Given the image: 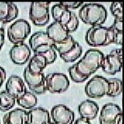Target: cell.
I'll return each mask as SVG.
<instances>
[{"label":"cell","instance_id":"6da1fadb","mask_svg":"<svg viewBox=\"0 0 124 124\" xmlns=\"http://www.w3.org/2000/svg\"><path fill=\"white\" fill-rule=\"evenodd\" d=\"M104 54L96 49H89L77 63L68 68L71 79L76 83H82L87 81L93 74L102 67Z\"/></svg>","mask_w":124,"mask_h":124},{"label":"cell","instance_id":"7a4b0ae2","mask_svg":"<svg viewBox=\"0 0 124 124\" xmlns=\"http://www.w3.org/2000/svg\"><path fill=\"white\" fill-rule=\"evenodd\" d=\"M107 10L98 3H87L82 5L78 12L79 19L84 23L92 26H102L107 19Z\"/></svg>","mask_w":124,"mask_h":124},{"label":"cell","instance_id":"3957f363","mask_svg":"<svg viewBox=\"0 0 124 124\" xmlns=\"http://www.w3.org/2000/svg\"><path fill=\"white\" fill-rule=\"evenodd\" d=\"M114 34L111 27L103 26H91L85 33V40L92 47L105 46L113 44Z\"/></svg>","mask_w":124,"mask_h":124},{"label":"cell","instance_id":"277c9868","mask_svg":"<svg viewBox=\"0 0 124 124\" xmlns=\"http://www.w3.org/2000/svg\"><path fill=\"white\" fill-rule=\"evenodd\" d=\"M54 48L65 63H73L76 61L82 54L81 46L74 40L71 35L64 42L54 44Z\"/></svg>","mask_w":124,"mask_h":124},{"label":"cell","instance_id":"5b68a950","mask_svg":"<svg viewBox=\"0 0 124 124\" xmlns=\"http://www.w3.org/2000/svg\"><path fill=\"white\" fill-rule=\"evenodd\" d=\"M31 33V26L25 19H19L13 22L8 27L7 37L12 44H17L24 43Z\"/></svg>","mask_w":124,"mask_h":124},{"label":"cell","instance_id":"8992f818","mask_svg":"<svg viewBox=\"0 0 124 124\" xmlns=\"http://www.w3.org/2000/svg\"><path fill=\"white\" fill-rule=\"evenodd\" d=\"M108 91V79L101 75H95L85 87V92L90 99H100L106 95Z\"/></svg>","mask_w":124,"mask_h":124},{"label":"cell","instance_id":"52a82bcc","mask_svg":"<svg viewBox=\"0 0 124 124\" xmlns=\"http://www.w3.org/2000/svg\"><path fill=\"white\" fill-rule=\"evenodd\" d=\"M50 2H32L30 4L29 17L33 24L44 26L50 21Z\"/></svg>","mask_w":124,"mask_h":124},{"label":"cell","instance_id":"ba28073f","mask_svg":"<svg viewBox=\"0 0 124 124\" xmlns=\"http://www.w3.org/2000/svg\"><path fill=\"white\" fill-rule=\"evenodd\" d=\"M46 89L51 94H61L69 88L68 76L63 73H50L45 76Z\"/></svg>","mask_w":124,"mask_h":124},{"label":"cell","instance_id":"9c48e42d","mask_svg":"<svg viewBox=\"0 0 124 124\" xmlns=\"http://www.w3.org/2000/svg\"><path fill=\"white\" fill-rule=\"evenodd\" d=\"M123 61L122 49H115L104 57L102 64V70L107 75H114L121 71Z\"/></svg>","mask_w":124,"mask_h":124},{"label":"cell","instance_id":"30bf717a","mask_svg":"<svg viewBox=\"0 0 124 124\" xmlns=\"http://www.w3.org/2000/svg\"><path fill=\"white\" fill-rule=\"evenodd\" d=\"M123 119L120 107L115 103H106L102 106L99 113V124H118Z\"/></svg>","mask_w":124,"mask_h":124},{"label":"cell","instance_id":"8fae6325","mask_svg":"<svg viewBox=\"0 0 124 124\" xmlns=\"http://www.w3.org/2000/svg\"><path fill=\"white\" fill-rule=\"evenodd\" d=\"M23 78L31 92L34 95H42L46 92L45 83V75L43 73L33 75L27 67L23 71Z\"/></svg>","mask_w":124,"mask_h":124},{"label":"cell","instance_id":"7c38bea8","mask_svg":"<svg viewBox=\"0 0 124 124\" xmlns=\"http://www.w3.org/2000/svg\"><path fill=\"white\" fill-rule=\"evenodd\" d=\"M50 116L54 124H73L75 121V112L63 104L54 106Z\"/></svg>","mask_w":124,"mask_h":124},{"label":"cell","instance_id":"4fadbf2b","mask_svg":"<svg viewBox=\"0 0 124 124\" xmlns=\"http://www.w3.org/2000/svg\"><path fill=\"white\" fill-rule=\"evenodd\" d=\"M29 44L30 50L34 54H40L50 46H54V42L49 38L46 32L39 31L31 35Z\"/></svg>","mask_w":124,"mask_h":124},{"label":"cell","instance_id":"5bb4252c","mask_svg":"<svg viewBox=\"0 0 124 124\" xmlns=\"http://www.w3.org/2000/svg\"><path fill=\"white\" fill-rule=\"evenodd\" d=\"M31 50L25 43L14 44L9 50V57L16 65H23L30 59Z\"/></svg>","mask_w":124,"mask_h":124},{"label":"cell","instance_id":"9a60e30c","mask_svg":"<svg viewBox=\"0 0 124 124\" xmlns=\"http://www.w3.org/2000/svg\"><path fill=\"white\" fill-rule=\"evenodd\" d=\"M5 91L16 100L26 92L24 81L17 75H11L6 81Z\"/></svg>","mask_w":124,"mask_h":124},{"label":"cell","instance_id":"2e32d148","mask_svg":"<svg viewBox=\"0 0 124 124\" xmlns=\"http://www.w3.org/2000/svg\"><path fill=\"white\" fill-rule=\"evenodd\" d=\"M46 33L54 44H60L64 42L70 36V33L65 27L57 22H53L46 27Z\"/></svg>","mask_w":124,"mask_h":124},{"label":"cell","instance_id":"e0dca14e","mask_svg":"<svg viewBox=\"0 0 124 124\" xmlns=\"http://www.w3.org/2000/svg\"><path fill=\"white\" fill-rule=\"evenodd\" d=\"M19 9L15 3L0 2V22L6 24L13 22L18 17Z\"/></svg>","mask_w":124,"mask_h":124},{"label":"cell","instance_id":"ac0fdd59","mask_svg":"<svg viewBox=\"0 0 124 124\" xmlns=\"http://www.w3.org/2000/svg\"><path fill=\"white\" fill-rule=\"evenodd\" d=\"M78 110V113L81 118L91 121V120L96 118V116H98L99 107L98 104L94 101L86 99L79 104Z\"/></svg>","mask_w":124,"mask_h":124},{"label":"cell","instance_id":"d6986e66","mask_svg":"<svg viewBox=\"0 0 124 124\" xmlns=\"http://www.w3.org/2000/svg\"><path fill=\"white\" fill-rule=\"evenodd\" d=\"M50 120V112L42 107L33 108L27 112V124H47Z\"/></svg>","mask_w":124,"mask_h":124},{"label":"cell","instance_id":"ffe728a7","mask_svg":"<svg viewBox=\"0 0 124 124\" xmlns=\"http://www.w3.org/2000/svg\"><path fill=\"white\" fill-rule=\"evenodd\" d=\"M3 124H27V112L23 108H15L4 115Z\"/></svg>","mask_w":124,"mask_h":124},{"label":"cell","instance_id":"44dd1931","mask_svg":"<svg viewBox=\"0 0 124 124\" xmlns=\"http://www.w3.org/2000/svg\"><path fill=\"white\" fill-rule=\"evenodd\" d=\"M50 14L54 19V22L59 23L64 26L71 19L72 11L66 9L59 2L51 7Z\"/></svg>","mask_w":124,"mask_h":124},{"label":"cell","instance_id":"7402d4cb","mask_svg":"<svg viewBox=\"0 0 124 124\" xmlns=\"http://www.w3.org/2000/svg\"><path fill=\"white\" fill-rule=\"evenodd\" d=\"M47 66L45 58L40 54H34L29 60L27 66L29 71L33 75H37L44 72V70Z\"/></svg>","mask_w":124,"mask_h":124},{"label":"cell","instance_id":"603a6c76","mask_svg":"<svg viewBox=\"0 0 124 124\" xmlns=\"http://www.w3.org/2000/svg\"><path fill=\"white\" fill-rule=\"evenodd\" d=\"M16 102H17L19 106L23 108V109L30 110L37 106V98L36 95H34L33 93L26 91L22 96L16 100Z\"/></svg>","mask_w":124,"mask_h":124},{"label":"cell","instance_id":"cb8c5ba5","mask_svg":"<svg viewBox=\"0 0 124 124\" xmlns=\"http://www.w3.org/2000/svg\"><path fill=\"white\" fill-rule=\"evenodd\" d=\"M108 91L107 93V96L115 98L119 95H121L123 91V85L122 81L116 78H112L108 79Z\"/></svg>","mask_w":124,"mask_h":124},{"label":"cell","instance_id":"d4e9b609","mask_svg":"<svg viewBox=\"0 0 124 124\" xmlns=\"http://www.w3.org/2000/svg\"><path fill=\"white\" fill-rule=\"evenodd\" d=\"M16 104V99L6 91L0 92V111L9 112Z\"/></svg>","mask_w":124,"mask_h":124},{"label":"cell","instance_id":"484cf974","mask_svg":"<svg viewBox=\"0 0 124 124\" xmlns=\"http://www.w3.org/2000/svg\"><path fill=\"white\" fill-rule=\"evenodd\" d=\"M40 55H42L45 58L47 65L51 64L54 63V62H55V61L57 60V52H56L55 49L54 48V46H50L49 48L45 50L44 52L40 54Z\"/></svg>","mask_w":124,"mask_h":124},{"label":"cell","instance_id":"4316f807","mask_svg":"<svg viewBox=\"0 0 124 124\" xmlns=\"http://www.w3.org/2000/svg\"><path fill=\"white\" fill-rule=\"evenodd\" d=\"M78 26H79V19L78 18L75 13L72 12L71 19H70L69 22L64 26L65 29L67 30V31L69 33H71L75 32L77 29L78 28Z\"/></svg>","mask_w":124,"mask_h":124},{"label":"cell","instance_id":"83f0119b","mask_svg":"<svg viewBox=\"0 0 124 124\" xmlns=\"http://www.w3.org/2000/svg\"><path fill=\"white\" fill-rule=\"evenodd\" d=\"M110 11L112 16L116 19H123V3L114 2L110 5Z\"/></svg>","mask_w":124,"mask_h":124},{"label":"cell","instance_id":"f1b7e54d","mask_svg":"<svg viewBox=\"0 0 124 124\" xmlns=\"http://www.w3.org/2000/svg\"><path fill=\"white\" fill-rule=\"evenodd\" d=\"M63 6H64L68 9H75L81 7L83 5V2H60Z\"/></svg>","mask_w":124,"mask_h":124},{"label":"cell","instance_id":"f546056e","mask_svg":"<svg viewBox=\"0 0 124 124\" xmlns=\"http://www.w3.org/2000/svg\"><path fill=\"white\" fill-rule=\"evenodd\" d=\"M111 27L115 30L122 31L123 32V19L115 18L113 24L111 26Z\"/></svg>","mask_w":124,"mask_h":124},{"label":"cell","instance_id":"4dcf8cb0","mask_svg":"<svg viewBox=\"0 0 124 124\" xmlns=\"http://www.w3.org/2000/svg\"><path fill=\"white\" fill-rule=\"evenodd\" d=\"M6 72L2 67L0 66V88H1L2 85H3L4 81H6Z\"/></svg>","mask_w":124,"mask_h":124},{"label":"cell","instance_id":"1f68e13d","mask_svg":"<svg viewBox=\"0 0 124 124\" xmlns=\"http://www.w3.org/2000/svg\"><path fill=\"white\" fill-rule=\"evenodd\" d=\"M4 43H5V30L2 27L0 26V50H2Z\"/></svg>","mask_w":124,"mask_h":124},{"label":"cell","instance_id":"d6a6232c","mask_svg":"<svg viewBox=\"0 0 124 124\" xmlns=\"http://www.w3.org/2000/svg\"><path fill=\"white\" fill-rule=\"evenodd\" d=\"M73 124H92L90 121H88V120L85 119H83V118H78L75 120V123Z\"/></svg>","mask_w":124,"mask_h":124},{"label":"cell","instance_id":"836d02e7","mask_svg":"<svg viewBox=\"0 0 124 124\" xmlns=\"http://www.w3.org/2000/svg\"><path fill=\"white\" fill-rule=\"evenodd\" d=\"M118 124H123V119L120 120V121L119 122V123H118Z\"/></svg>","mask_w":124,"mask_h":124},{"label":"cell","instance_id":"e575fe53","mask_svg":"<svg viewBox=\"0 0 124 124\" xmlns=\"http://www.w3.org/2000/svg\"><path fill=\"white\" fill-rule=\"evenodd\" d=\"M47 124H54V123H51V122H50V123H47Z\"/></svg>","mask_w":124,"mask_h":124},{"label":"cell","instance_id":"d590c367","mask_svg":"<svg viewBox=\"0 0 124 124\" xmlns=\"http://www.w3.org/2000/svg\"><path fill=\"white\" fill-rule=\"evenodd\" d=\"M0 124H1V122H0Z\"/></svg>","mask_w":124,"mask_h":124}]
</instances>
